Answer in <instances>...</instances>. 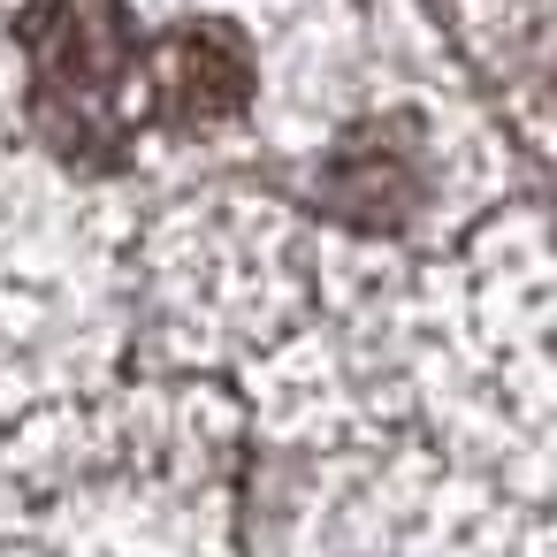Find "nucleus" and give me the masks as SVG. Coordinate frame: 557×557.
Here are the masks:
<instances>
[{"instance_id":"obj_1","label":"nucleus","mask_w":557,"mask_h":557,"mask_svg":"<svg viewBox=\"0 0 557 557\" xmlns=\"http://www.w3.org/2000/svg\"><path fill=\"white\" fill-rule=\"evenodd\" d=\"M16 32H24L32 70H39L47 131L77 161H100L115 146L108 100H115V85L131 77V54H138L123 0H32Z\"/></svg>"},{"instance_id":"obj_2","label":"nucleus","mask_w":557,"mask_h":557,"mask_svg":"<svg viewBox=\"0 0 557 557\" xmlns=\"http://www.w3.org/2000/svg\"><path fill=\"white\" fill-rule=\"evenodd\" d=\"M153 115L176 131H222L252 100V47L237 24H184L153 47Z\"/></svg>"},{"instance_id":"obj_3","label":"nucleus","mask_w":557,"mask_h":557,"mask_svg":"<svg viewBox=\"0 0 557 557\" xmlns=\"http://www.w3.org/2000/svg\"><path fill=\"white\" fill-rule=\"evenodd\" d=\"M412 199H420V146H412L405 115H367L321 161V207L359 230H397L412 214Z\"/></svg>"}]
</instances>
